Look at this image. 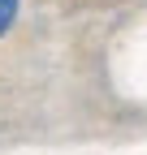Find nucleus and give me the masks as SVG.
<instances>
[{
	"label": "nucleus",
	"instance_id": "1",
	"mask_svg": "<svg viewBox=\"0 0 147 155\" xmlns=\"http://www.w3.org/2000/svg\"><path fill=\"white\" fill-rule=\"evenodd\" d=\"M17 22V0H0V35Z\"/></svg>",
	"mask_w": 147,
	"mask_h": 155
}]
</instances>
